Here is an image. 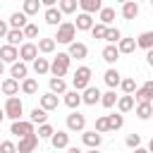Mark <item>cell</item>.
Wrapping results in <instances>:
<instances>
[{
  "mask_svg": "<svg viewBox=\"0 0 153 153\" xmlns=\"http://www.w3.org/2000/svg\"><path fill=\"white\" fill-rule=\"evenodd\" d=\"M5 117H10L12 122L14 120H19L22 117V112H24V105H22V100L17 98V96H7V100H5Z\"/></svg>",
  "mask_w": 153,
  "mask_h": 153,
  "instance_id": "1",
  "label": "cell"
},
{
  "mask_svg": "<svg viewBox=\"0 0 153 153\" xmlns=\"http://www.w3.org/2000/svg\"><path fill=\"white\" fill-rule=\"evenodd\" d=\"M74 36H76V26L72 24V22H62L60 26H57V36H55V43H72L74 41Z\"/></svg>",
  "mask_w": 153,
  "mask_h": 153,
  "instance_id": "2",
  "label": "cell"
},
{
  "mask_svg": "<svg viewBox=\"0 0 153 153\" xmlns=\"http://www.w3.org/2000/svg\"><path fill=\"white\" fill-rule=\"evenodd\" d=\"M69 55L67 53H57V57L50 62V74L53 76H65L67 74V69H69Z\"/></svg>",
  "mask_w": 153,
  "mask_h": 153,
  "instance_id": "3",
  "label": "cell"
},
{
  "mask_svg": "<svg viewBox=\"0 0 153 153\" xmlns=\"http://www.w3.org/2000/svg\"><path fill=\"white\" fill-rule=\"evenodd\" d=\"M72 84H74L76 91H84V88L91 84V69H88V67H79V69L74 72V76H72Z\"/></svg>",
  "mask_w": 153,
  "mask_h": 153,
  "instance_id": "4",
  "label": "cell"
},
{
  "mask_svg": "<svg viewBox=\"0 0 153 153\" xmlns=\"http://www.w3.org/2000/svg\"><path fill=\"white\" fill-rule=\"evenodd\" d=\"M86 127V117L79 110H72V115H67V129L69 131H84Z\"/></svg>",
  "mask_w": 153,
  "mask_h": 153,
  "instance_id": "5",
  "label": "cell"
},
{
  "mask_svg": "<svg viewBox=\"0 0 153 153\" xmlns=\"http://www.w3.org/2000/svg\"><path fill=\"white\" fill-rule=\"evenodd\" d=\"M10 131L14 134V136H29V134H33V122L29 120V122H24V120H14L12 122V127H10Z\"/></svg>",
  "mask_w": 153,
  "mask_h": 153,
  "instance_id": "6",
  "label": "cell"
},
{
  "mask_svg": "<svg viewBox=\"0 0 153 153\" xmlns=\"http://www.w3.org/2000/svg\"><path fill=\"white\" fill-rule=\"evenodd\" d=\"M38 146V134H29V136H22L19 143H17V153H33Z\"/></svg>",
  "mask_w": 153,
  "mask_h": 153,
  "instance_id": "7",
  "label": "cell"
},
{
  "mask_svg": "<svg viewBox=\"0 0 153 153\" xmlns=\"http://www.w3.org/2000/svg\"><path fill=\"white\" fill-rule=\"evenodd\" d=\"M19 57H22V62H33V60L38 57V45H36V43H22Z\"/></svg>",
  "mask_w": 153,
  "mask_h": 153,
  "instance_id": "8",
  "label": "cell"
},
{
  "mask_svg": "<svg viewBox=\"0 0 153 153\" xmlns=\"http://www.w3.org/2000/svg\"><path fill=\"white\" fill-rule=\"evenodd\" d=\"M98 100H100V91H98L96 86L88 84V86L84 88V93H81V103H86V105H96Z\"/></svg>",
  "mask_w": 153,
  "mask_h": 153,
  "instance_id": "9",
  "label": "cell"
},
{
  "mask_svg": "<svg viewBox=\"0 0 153 153\" xmlns=\"http://www.w3.org/2000/svg\"><path fill=\"white\" fill-rule=\"evenodd\" d=\"M81 141H84V146H88V148H98L100 143H103V136H100V131H84L81 134Z\"/></svg>",
  "mask_w": 153,
  "mask_h": 153,
  "instance_id": "10",
  "label": "cell"
},
{
  "mask_svg": "<svg viewBox=\"0 0 153 153\" xmlns=\"http://www.w3.org/2000/svg\"><path fill=\"white\" fill-rule=\"evenodd\" d=\"M69 57H76V60H84L86 55H88V48H86V43H79V41H72L69 43V53H67Z\"/></svg>",
  "mask_w": 153,
  "mask_h": 153,
  "instance_id": "11",
  "label": "cell"
},
{
  "mask_svg": "<svg viewBox=\"0 0 153 153\" xmlns=\"http://www.w3.org/2000/svg\"><path fill=\"white\" fill-rule=\"evenodd\" d=\"M134 98H136L139 103H141V100H148V103H151V100H153V81H146L141 88H136V91H134Z\"/></svg>",
  "mask_w": 153,
  "mask_h": 153,
  "instance_id": "12",
  "label": "cell"
},
{
  "mask_svg": "<svg viewBox=\"0 0 153 153\" xmlns=\"http://www.w3.org/2000/svg\"><path fill=\"white\" fill-rule=\"evenodd\" d=\"M74 26H76V31H91V26H93V17H91L88 12H81V14H76Z\"/></svg>",
  "mask_w": 153,
  "mask_h": 153,
  "instance_id": "13",
  "label": "cell"
},
{
  "mask_svg": "<svg viewBox=\"0 0 153 153\" xmlns=\"http://www.w3.org/2000/svg\"><path fill=\"white\" fill-rule=\"evenodd\" d=\"M17 57H19L17 45H10V43H7V45H2V48H0V60H2V62H10V65H12Z\"/></svg>",
  "mask_w": 153,
  "mask_h": 153,
  "instance_id": "14",
  "label": "cell"
},
{
  "mask_svg": "<svg viewBox=\"0 0 153 153\" xmlns=\"http://www.w3.org/2000/svg\"><path fill=\"white\" fill-rule=\"evenodd\" d=\"M122 17H124V19H134V17H139V2H136V0H127V2H122Z\"/></svg>",
  "mask_w": 153,
  "mask_h": 153,
  "instance_id": "15",
  "label": "cell"
},
{
  "mask_svg": "<svg viewBox=\"0 0 153 153\" xmlns=\"http://www.w3.org/2000/svg\"><path fill=\"white\" fill-rule=\"evenodd\" d=\"M43 19H45V24H50V26H60V24H62V12L55 10V7H48L45 14H43Z\"/></svg>",
  "mask_w": 153,
  "mask_h": 153,
  "instance_id": "16",
  "label": "cell"
},
{
  "mask_svg": "<svg viewBox=\"0 0 153 153\" xmlns=\"http://www.w3.org/2000/svg\"><path fill=\"white\" fill-rule=\"evenodd\" d=\"M103 60H105L108 65H115V62L120 60V50H117L115 43H108V45L103 48Z\"/></svg>",
  "mask_w": 153,
  "mask_h": 153,
  "instance_id": "17",
  "label": "cell"
},
{
  "mask_svg": "<svg viewBox=\"0 0 153 153\" xmlns=\"http://www.w3.org/2000/svg\"><path fill=\"white\" fill-rule=\"evenodd\" d=\"M50 143H53V148H67L69 146V134L67 131H53Z\"/></svg>",
  "mask_w": 153,
  "mask_h": 153,
  "instance_id": "18",
  "label": "cell"
},
{
  "mask_svg": "<svg viewBox=\"0 0 153 153\" xmlns=\"http://www.w3.org/2000/svg\"><path fill=\"white\" fill-rule=\"evenodd\" d=\"M57 105H60V100H57V93H45V96H41V108L43 110H57Z\"/></svg>",
  "mask_w": 153,
  "mask_h": 153,
  "instance_id": "19",
  "label": "cell"
},
{
  "mask_svg": "<svg viewBox=\"0 0 153 153\" xmlns=\"http://www.w3.org/2000/svg\"><path fill=\"white\" fill-rule=\"evenodd\" d=\"M62 96H65V105H67V108L76 110V108L81 105V96H79V91H76V88H74V91H65Z\"/></svg>",
  "mask_w": 153,
  "mask_h": 153,
  "instance_id": "20",
  "label": "cell"
},
{
  "mask_svg": "<svg viewBox=\"0 0 153 153\" xmlns=\"http://www.w3.org/2000/svg\"><path fill=\"white\" fill-rule=\"evenodd\" d=\"M26 72H29V69H26V62H17V60H14L12 67H10V74H12V79H17V81H19V79H26Z\"/></svg>",
  "mask_w": 153,
  "mask_h": 153,
  "instance_id": "21",
  "label": "cell"
},
{
  "mask_svg": "<svg viewBox=\"0 0 153 153\" xmlns=\"http://www.w3.org/2000/svg\"><path fill=\"white\" fill-rule=\"evenodd\" d=\"M79 7H81V12L93 14V12H100L103 2H100V0H79Z\"/></svg>",
  "mask_w": 153,
  "mask_h": 153,
  "instance_id": "22",
  "label": "cell"
},
{
  "mask_svg": "<svg viewBox=\"0 0 153 153\" xmlns=\"http://www.w3.org/2000/svg\"><path fill=\"white\" fill-rule=\"evenodd\" d=\"M0 88H2L5 96H17V93H19V81H17V79H5Z\"/></svg>",
  "mask_w": 153,
  "mask_h": 153,
  "instance_id": "23",
  "label": "cell"
},
{
  "mask_svg": "<svg viewBox=\"0 0 153 153\" xmlns=\"http://www.w3.org/2000/svg\"><path fill=\"white\" fill-rule=\"evenodd\" d=\"M117 108L120 112H129L134 108V93H124L122 98H117Z\"/></svg>",
  "mask_w": 153,
  "mask_h": 153,
  "instance_id": "24",
  "label": "cell"
},
{
  "mask_svg": "<svg viewBox=\"0 0 153 153\" xmlns=\"http://www.w3.org/2000/svg\"><path fill=\"white\" fill-rule=\"evenodd\" d=\"M151 115H153V105H151L148 100H141V103L136 105V117H139V120H148Z\"/></svg>",
  "mask_w": 153,
  "mask_h": 153,
  "instance_id": "25",
  "label": "cell"
},
{
  "mask_svg": "<svg viewBox=\"0 0 153 153\" xmlns=\"http://www.w3.org/2000/svg\"><path fill=\"white\" fill-rule=\"evenodd\" d=\"M76 5H79V0H57V10L62 14H74L76 12Z\"/></svg>",
  "mask_w": 153,
  "mask_h": 153,
  "instance_id": "26",
  "label": "cell"
},
{
  "mask_svg": "<svg viewBox=\"0 0 153 153\" xmlns=\"http://www.w3.org/2000/svg\"><path fill=\"white\" fill-rule=\"evenodd\" d=\"M26 24H29V19H26L24 12H14V14L10 17V26H12V29H24Z\"/></svg>",
  "mask_w": 153,
  "mask_h": 153,
  "instance_id": "27",
  "label": "cell"
},
{
  "mask_svg": "<svg viewBox=\"0 0 153 153\" xmlns=\"http://www.w3.org/2000/svg\"><path fill=\"white\" fill-rule=\"evenodd\" d=\"M117 43H120V45H117V50H120V53H124V55H129V53H134V50H136V41H134V38H120Z\"/></svg>",
  "mask_w": 153,
  "mask_h": 153,
  "instance_id": "28",
  "label": "cell"
},
{
  "mask_svg": "<svg viewBox=\"0 0 153 153\" xmlns=\"http://www.w3.org/2000/svg\"><path fill=\"white\" fill-rule=\"evenodd\" d=\"M103 79H105V84H108L110 88H115V86H120V81H122V74H120L117 69H108Z\"/></svg>",
  "mask_w": 153,
  "mask_h": 153,
  "instance_id": "29",
  "label": "cell"
},
{
  "mask_svg": "<svg viewBox=\"0 0 153 153\" xmlns=\"http://www.w3.org/2000/svg\"><path fill=\"white\" fill-rule=\"evenodd\" d=\"M48 84H50V91H53V93H65V91H67V81H65L62 76H50Z\"/></svg>",
  "mask_w": 153,
  "mask_h": 153,
  "instance_id": "30",
  "label": "cell"
},
{
  "mask_svg": "<svg viewBox=\"0 0 153 153\" xmlns=\"http://www.w3.org/2000/svg\"><path fill=\"white\" fill-rule=\"evenodd\" d=\"M22 91H24L26 96H33V93L38 91V81H36V79H31V76L22 79Z\"/></svg>",
  "mask_w": 153,
  "mask_h": 153,
  "instance_id": "31",
  "label": "cell"
},
{
  "mask_svg": "<svg viewBox=\"0 0 153 153\" xmlns=\"http://www.w3.org/2000/svg\"><path fill=\"white\" fill-rule=\"evenodd\" d=\"M136 48L151 50V48H153V31H143V33L139 36V41H136Z\"/></svg>",
  "mask_w": 153,
  "mask_h": 153,
  "instance_id": "32",
  "label": "cell"
},
{
  "mask_svg": "<svg viewBox=\"0 0 153 153\" xmlns=\"http://www.w3.org/2000/svg\"><path fill=\"white\" fill-rule=\"evenodd\" d=\"M5 38H7V43H10V45H19V43H22V38H24V31H22V29H10Z\"/></svg>",
  "mask_w": 153,
  "mask_h": 153,
  "instance_id": "33",
  "label": "cell"
},
{
  "mask_svg": "<svg viewBox=\"0 0 153 153\" xmlns=\"http://www.w3.org/2000/svg\"><path fill=\"white\" fill-rule=\"evenodd\" d=\"M33 72H36V74H48V72H50V62H48L45 57H36V60H33Z\"/></svg>",
  "mask_w": 153,
  "mask_h": 153,
  "instance_id": "34",
  "label": "cell"
},
{
  "mask_svg": "<svg viewBox=\"0 0 153 153\" xmlns=\"http://www.w3.org/2000/svg\"><path fill=\"white\" fill-rule=\"evenodd\" d=\"M31 122H33V124H43V122H48V110H43V108H33V110H31Z\"/></svg>",
  "mask_w": 153,
  "mask_h": 153,
  "instance_id": "35",
  "label": "cell"
},
{
  "mask_svg": "<svg viewBox=\"0 0 153 153\" xmlns=\"http://www.w3.org/2000/svg\"><path fill=\"white\" fill-rule=\"evenodd\" d=\"M38 10H41V0H24V14L26 17L38 14Z\"/></svg>",
  "mask_w": 153,
  "mask_h": 153,
  "instance_id": "36",
  "label": "cell"
},
{
  "mask_svg": "<svg viewBox=\"0 0 153 153\" xmlns=\"http://www.w3.org/2000/svg\"><path fill=\"white\" fill-rule=\"evenodd\" d=\"M55 50V38H38V53H53Z\"/></svg>",
  "mask_w": 153,
  "mask_h": 153,
  "instance_id": "37",
  "label": "cell"
},
{
  "mask_svg": "<svg viewBox=\"0 0 153 153\" xmlns=\"http://www.w3.org/2000/svg\"><path fill=\"white\" fill-rule=\"evenodd\" d=\"M100 103H103V108H112V105H117V96H115V88H110L108 93H100Z\"/></svg>",
  "mask_w": 153,
  "mask_h": 153,
  "instance_id": "38",
  "label": "cell"
},
{
  "mask_svg": "<svg viewBox=\"0 0 153 153\" xmlns=\"http://www.w3.org/2000/svg\"><path fill=\"white\" fill-rule=\"evenodd\" d=\"M100 22H103L105 26H110V24L115 22V10H112V7H100Z\"/></svg>",
  "mask_w": 153,
  "mask_h": 153,
  "instance_id": "39",
  "label": "cell"
},
{
  "mask_svg": "<svg viewBox=\"0 0 153 153\" xmlns=\"http://www.w3.org/2000/svg\"><path fill=\"white\" fill-rule=\"evenodd\" d=\"M120 38H122L120 29H112V26H108V29H105V36H103V41H108V43H117Z\"/></svg>",
  "mask_w": 153,
  "mask_h": 153,
  "instance_id": "40",
  "label": "cell"
},
{
  "mask_svg": "<svg viewBox=\"0 0 153 153\" xmlns=\"http://www.w3.org/2000/svg\"><path fill=\"white\" fill-rule=\"evenodd\" d=\"M120 86H122V91H124V93H134V91L139 88V86H136V81H134L131 76H127V79H122V81H120Z\"/></svg>",
  "mask_w": 153,
  "mask_h": 153,
  "instance_id": "41",
  "label": "cell"
},
{
  "mask_svg": "<svg viewBox=\"0 0 153 153\" xmlns=\"http://www.w3.org/2000/svg\"><path fill=\"white\" fill-rule=\"evenodd\" d=\"M53 131H55V129H53L48 122L38 124V139H50V136H53Z\"/></svg>",
  "mask_w": 153,
  "mask_h": 153,
  "instance_id": "42",
  "label": "cell"
},
{
  "mask_svg": "<svg viewBox=\"0 0 153 153\" xmlns=\"http://www.w3.org/2000/svg\"><path fill=\"white\" fill-rule=\"evenodd\" d=\"M108 124H110V129H120L124 124V117L122 115H108Z\"/></svg>",
  "mask_w": 153,
  "mask_h": 153,
  "instance_id": "43",
  "label": "cell"
},
{
  "mask_svg": "<svg viewBox=\"0 0 153 153\" xmlns=\"http://www.w3.org/2000/svg\"><path fill=\"white\" fill-rule=\"evenodd\" d=\"M22 31H24V38H36L38 36V26L36 24H26Z\"/></svg>",
  "mask_w": 153,
  "mask_h": 153,
  "instance_id": "44",
  "label": "cell"
},
{
  "mask_svg": "<svg viewBox=\"0 0 153 153\" xmlns=\"http://www.w3.org/2000/svg\"><path fill=\"white\" fill-rule=\"evenodd\" d=\"M105 29H108V26H105L103 22H100V24H93V26H91V33H93V38H103V36H105Z\"/></svg>",
  "mask_w": 153,
  "mask_h": 153,
  "instance_id": "45",
  "label": "cell"
},
{
  "mask_svg": "<svg viewBox=\"0 0 153 153\" xmlns=\"http://www.w3.org/2000/svg\"><path fill=\"white\" fill-rule=\"evenodd\" d=\"M96 131H100V134H103V131H110V124H108V117H105V115L96 120Z\"/></svg>",
  "mask_w": 153,
  "mask_h": 153,
  "instance_id": "46",
  "label": "cell"
},
{
  "mask_svg": "<svg viewBox=\"0 0 153 153\" xmlns=\"http://www.w3.org/2000/svg\"><path fill=\"white\" fill-rule=\"evenodd\" d=\"M124 143H127L129 148H136V146H141V136H139V134H129V136L124 139Z\"/></svg>",
  "mask_w": 153,
  "mask_h": 153,
  "instance_id": "47",
  "label": "cell"
},
{
  "mask_svg": "<svg viewBox=\"0 0 153 153\" xmlns=\"http://www.w3.org/2000/svg\"><path fill=\"white\" fill-rule=\"evenodd\" d=\"M0 153H17V146L12 141H2L0 143Z\"/></svg>",
  "mask_w": 153,
  "mask_h": 153,
  "instance_id": "48",
  "label": "cell"
},
{
  "mask_svg": "<svg viewBox=\"0 0 153 153\" xmlns=\"http://www.w3.org/2000/svg\"><path fill=\"white\" fill-rule=\"evenodd\" d=\"M7 31H10V29H7V24L0 19V38H5V36H7Z\"/></svg>",
  "mask_w": 153,
  "mask_h": 153,
  "instance_id": "49",
  "label": "cell"
},
{
  "mask_svg": "<svg viewBox=\"0 0 153 153\" xmlns=\"http://www.w3.org/2000/svg\"><path fill=\"white\" fill-rule=\"evenodd\" d=\"M146 62H148V65H151V67H153V48H151V50H148V53H146Z\"/></svg>",
  "mask_w": 153,
  "mask_h": 153,
  "instance_id": "50",
  "label": "cell"
},
{
  "mask_svg": "<svg viewBox=\"0 0 153 153\" xmlns=\"http://www.w3.org/2000/svg\"><path fill=\"white\" fill-rule=\"evenodd\" d=\"M67 153H84V151L76 148V146H67Z\"/></svg>",
  "mask_w": 153,
  "mask_h": 153,
  "instance_id": "51",
  "label": "cell"
},
{
  "mask_svg": "<svg viewBox=\"0 0 153 153\" xmlns=\"http://www.w3.org/2000/svg\"><path fill=\"white\" fill-rule=\"evenodd\" d=\"M134 153H148V148H141V146H136V148H134Z\"/></svg>",
  "mask_w": 153,
  "mask_h": 153,
  "instance_id": "52",
  "label": "cell"
},
{
  "mask_svg": "<svg viewBox=\"0 0 153 153\" xmlns=\"http://www.w3.org/2000/svg\"><path fill=\"white\" fill-rule=\"evenodd\" d=\"M41 2H43V5H48V7H53V5L57 2V0H41Z\"/></svg>",
  "mask_w": 153,
  "mask_h": 153,
  "instance_id": "53",
  "label": "cell"
},
{
  "mask_svg": "<svg viewBox=\"0 0 153 153\" xmlns=\"http://www.w3.org/2000/svg\"><path fill=\"white\" fill-rule=\"evenodd\" d=\"M2 72H5V62L0 60V76H2Z\"/></svg>",
  "mask_w": 153,
  "mask_h": 153,
  "instance_id": "54",
  "label": "cell"
},
{
  "mask_svg": "<svg viewBox=\"0 0 153 153\" xmlns=\"http://www.w3.org/2000/svg\"><path fill=\"white\" fill-rule=\"evenodd\" d=\"M2 120H5V110L0 108V122H2Z\"/></svg>",
  "mask_w": 153,
  "mask_h": 153,
  "instance_id": "55",
  "label": "cell"
},
{
  "mask_svg": "<svg viewBox=\"0 0 153 153\" xmlns=\"http://www.w3.org/2000/svg\"><path fill=\"white\" fill-rule=\"evenodd\" d=\"M148 153H153V139H151V143H148Z\"/></svg>",
  "mask_w": 153,
  "mask_h": 153,
  "instance_id": "56",
  "label": "cell"
},
{
  "mask_svg": "<svg viewBox=\"0 0 153 153\" xmlns=\"http://www.w3.org/2000/svg\"><path fill=\"white\" fill-rule=\"evenodd\" d=\"M88 153H98V148H91V151H88Z\"/></svg>",
  "mask_w": 153,
  "mask_h": 153,
  "instance_id": "57",
  "label": "cell"
},
{
  "mask_svg": "<svg viewBox=\"0 0 153 153\" xmlns=\"http://www.w3.org/2000/svg\"><path fill=\"white\" fill-rule=\"evenodd\" d=\"M115 2H127V0H115Z\"/></svg>",
  "mask_w": 153,
  "mask_h": 153,
  "instance_id": "58",
  "label": "cell"
},
{
  "mask_svg": "<svg viewBox=\"0 0 153 153\" xmlns=\"http://www.w3.org/2000/svg\"><path fill=\"white\" fill-rule=\"evenodd\" d=\"M148 2H151V5H153V0H148Z\"/></svg>",
  "mask_w": 153,
  "mask_h": 153,
  "instance_id": "59",
  "label": "cell"
},
{
  "mask_svg": "<svg viewBox=\"0 0 153 153\" xmlns=\"http://www.w3.org/2000/svg\"><path fill=\"white\" fill-rule=\"evenodd\" d=\"M136 2H139V0H136Z\"/></svg>",
  "mask_w": 153,
  "mask_h": 153,
  "instance_id": "60",
  "label": "cell"
}]
</instances>
